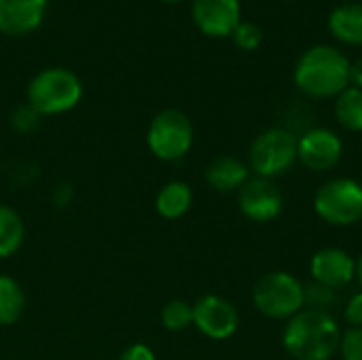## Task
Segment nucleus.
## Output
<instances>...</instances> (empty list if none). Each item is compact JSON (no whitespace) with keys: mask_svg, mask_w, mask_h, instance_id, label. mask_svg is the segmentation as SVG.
<instances>
[{"mask_svg":"<svg viewBox=\"0 0 362 360\" xmlns=\"http://www.w3.org/2000/svg\"><path fill=\"white\" fill-rule=\"evenodd\" d=\"M339 327L329 312L301 310L282 335L286 352L297 360H331L339 350Z\"/></svg>","mask_w":362,"mask_h":360,"instance_id":"f257e3e1","label":"nucleus"},{"mask_svg":"<svg viewBox=\"0 0 362 360\" xmlns=\"http://www.w3.org/2000/svg\"><path fill=\"white\" fill-rule=\"evenodd\" d=\"M350 83V62L348 57L331 47L316 45L308 49L295 68V85L312 98L339 95Z\"/></svg>","mask_w":362,"mask_h":360,"instance_id":"f03ea898","label":"nucleus"},{"mask_svg":"<svg viewBox=\"0 0 362 360\" xmlns=\"http://www.w3.org/2000/svg\"><path fill=\"white\" fill-rule=\"evenodd\" d=\"M83 98L81 79L68 68H45L28 85V106L42 115H64Z\"/></svg>","mask_w":362,"mask_h":360,"instance_id":"7ed1b4c3","label":"nucleus"},{"mask_svg":"<svg viewBox=\"0 0 362 360\" xmlns=\"http://www.w3.org/2000/svg\"><path fill=\"white\" fill-rule=\"evenodd\" d=\"M146 146L161 161L182 159L193 146L191 119L176 108L157 112L146 129Z\"/></svg>","mask_w":362,"mask_h":360,"instance_id":"20e7f679","label":"nucleus"},{"mask_svg":"<svg viewBox=\"0 0 362 360\" xmlns=\"http://www.w3.org/2000/svg\"><path fill=\"white\" fill-rule=\"evenodd\" d=\"M252 301L267 318H293L303 310V284L288 272H272L257 282Z\"/></svg>","mask_w":362,"mask_h":360,"instance_id":"39448f33","label":"nucleus"},{"mask_svg":"<svg viewBox=\"0 0 362 360\" xmlns=\"http://www.w3.org/2000/svg\"><path fill=\"white\" fill-rule=\"evenodd\" d=\"M314 208L318 216L331 225H354L362 221V185L350 178L329 180L318 189Z\"/></svg>","mask_w":362,"mask_h":360,"instance_id":"423d86ee","label":"nucleus"},{"mask_svg":"<svg viewBox=\"0 0 362 360\" xmlns=\"http://www.w3.org/2000/svg\"><path fill=\"white\" fill-rule=\"evenodd\" d=\"M297 161V138L284 127H274L257 136L250 146V168L261 178L282 176Z\"/></svg>","mask_w":362,"mask_h":360,"instance_id":"0eeeda50","label":"nucleus"},{"mask_svg":"<svg viewBox=\"0 0 362 360\" xmlns=\"http://www.w3.org/2000/svg\"><path fill=\"white\" fill-rule=\"evenodd\" d=\"M193 325L202 335L214 342L229 339L240 325L238 310L221 295H204L193 306Z\"/></svg>","mask_w":362,"mask_h":360,"instance_id":"6e6552de","label":"nucleus"},{"mask_svg":"<svg viewBox=\"0 0 362 360\" xmlns=\"http://www.w3.org/2000/svg\"><path fill=\"white\" fill-rule=\"evenodd\" d=\"M344 144L337 134L325 127L308 129L297 140V157L301 163L314 172H327L335 168L341 159Z\"/></svg>","mask_w":362,"mask_h":360,"instance_id":"1a4fd4ad","label":"nucleus"},{"mask_svg":"<svg viewBox=\"0 0 362 360\" xmlns=\"http://www.w3.org/2000/svg\"><path fill=\"white\" fill-rule=\"evenodd\" d=\"M240 210L255 223L274 221L282 212V193L269 178H252L240 189Z\"/></svg>","mask_w":362,"mask_h":360,"instance_id":"9d476101","label":"nucleus"},{"mask_svg":"<svg viewBox=\"0 0 362 360\" xmlns=\"http://www.w3.org/2000/svg\"><path fill=\"white\" fill-rule=\"evenodd\" d=\"M193 21L208 36H229L242 21L240 0H193Z\"/></svg>","mask_w":362,"mask_h":360,"instance_id":"9b49d317","label":"nucleus"},{"mask_svg":"<svg viewBox=\"0 0 362 360\" xmlns=\"http://www.w3.org/2000/svg\"><path fill=\"white\" fill-rule=\"evenodd\" d=\"M310 272L314 282L339 291L356 278V261L341 248H322L312 257Z\"/></svg>","mask_w":362,"mask_h":360,"instance_id":"f8f14e48","label":"nucleus"},{"mask_svg":"<svg viewBox=\"0 0 362 360\" xmlns=\"http://www.w3.org/2000/svg\"><path fill=\"white\" fill-rule=\"evenodd\" d=\"M47 0H0V32L23 36L34 32L45 17Z\"/></svg>","mask_w":362,"mask_h":360,"instance_id":"ddd939ff","label":"nucleus"},{"mask_svg":"<svg viewBox=\"0 0 362 360\" xmlns=\"http://www.w3.org/2000/svg\"><path fill=\"white\" fill-rule=\"evenodd\" d=\"M206 180L212 189H216L221 193L240 191L248 180V166L231 155L216 157L206 168Z\"/></svg>","mask_w":362,"mask_h":360,"instance_id":"4468645a","label":"nucleus"},{"mask_svg":"<svg viewBox=\"0 0 362 360\" xmlns=\"http://www.w3.org/2000/svg\"><path fill=\"white\" fill-rule=\"evenodd\" d=\"M193 204V191L187 182L182 180H172L163 185L155 197V210L161 219L176 221L189 212Z\"/></svg>","mask_w":362,"mask_h":360,"instance_id":"2eb2a0df","label":"nucleus"},{"mask_svg":"<svg viewBox=\"0 0 362 360\" xmlns=\"http://www.w3.org/2000/svg\"><path fill=\"white\" fill-rule=\"evenodd\" d=\"M331 34L348 45H362V4L346 2L339 4L329 17Z\"/></svg>","mask_w":362,"mask_h":360,"instance_id":"dca6fc26","label":"nucleus"},{"mask_svg":"<svg viewBox=\"0 0 362 360\" xmlns=\"http://www.w3.org/2000/svg\"><path fill=\"white\" fill-rule=\"evenodd\" d=\"M25 310V293L21 284L6 276L0 274V327H11L15 325Z\"/></svg>","mask_w":362,"mask_h":360,"instance_id":"f3484780","label":"nucleus"},{"mask_svg":"<svg viewBox=\"0 0 362 360\" xmlns=\"http://www.w3.org/2000/svg\"><path fill=\"white\" fill-rule=\"evenodd\" d=\"M25 238V227L19 212L6 204H0V259L13 257Z\"/></svg>","mask_w":362,"mask_h":360,"instance_id":"a211bd4d","label":"nucleus"},{"mask_svg":"<svg viewBox=\"0 0 362 360\" xmlns=\"http://www.w3.org/2000/svg\"><path fill=\"white\" fill-rule=\"evenodd\" d=\"M335 117H337V121L346 129L362 132V89H358V87H346L337 95Z\"/></svg>","mask_w":362,"mask_h":360,"instance_id":"6ab92c4d","label":"nucleus"},{"mask_svg":"<svg viewBox=\"0 0 362 360\" xmlns=\"http://www.w3.org/2000/svg\"><path fill=\"white\" fill-rule=\"evenodd\" d=\"M161 325L174 333L189 329L193 325V306L182 299L168 301L161 310Z\"/></svg>","mask_w":362,"mask_h":360,"instance_id":"aec40b11","label":"nucleus"},{"mask_svg":"<svg viewBox=\"0 0 362 360\" xmlns=\"http://www.w3.org/2000/svg\"><path fill=\"white\" fill-rule=\"evenodd\" d=\"M337 303V291L329 289L325 284H310L303 286V308L314 310V312H329L331 306Z\"/></svg>","mask_w":362,"mask_h":360,"instance_id":"412c9836","label":"nucleus"},{"mask_svg":"<svg viewBox=\"0 0 362 360\" xmlns=\"http://www.w3.org/2000/svg\"><path fill=\"white\" fill-rule=\"evenodd\" d=\"M231 36H233L235 45L246 51H255L263 40V32L255 21H240Z\"/></svg>","mask_w":362,"mask_h":360,"instance_id":"4be33fe9","label":"nucleus"},{"mask_svg":"<svg viewBox=\"0 0 362 360\" xmlns=\"http://www.w3.org/2000/svg\"><path fill=\"white\" fill-rule=\"evenodd\" d=\"M344 360H362V327H350L339 339Z\"/></svg>","mask_w":362,"mask_h":360,"instance_id":"5701e85b","label":"nucleus"},{"mask_svg":"<svg viewBox=\"0 0 362 360\" xmlns=\"http://www.w3.org/2000/svg\"><path fill=\"white\" fill-rule=\"evenodd\" d=\"M38 112L34 110V108H30L28 104L25 106H21V108H17L15 112H13V125L19 129V132H28V129H32L34 125H36V121H38Z\"/></svg>","mask_w":362,"mask_h":360,"instance_id":"b1692460","label":"nucleus"},{"mask_svg":"<svg viewBox=\"0 0 362 360\" xmlns=\"http://www.w3.org/2000/svg\"><path fill=\"white\" fill-rule=\"evenodd\" d=\"M119 360H157V354L153 352V348L151 346H146V344H132V346H127L123 352H121V356Z\"/></svg>","mask_w":362,"mask_h":360,"instance_id":"393cba45","label":"nucleus"},{"mask_svg":"<svg viewBox=\"0 0 362 360\" xmlns=\"http://www.w3.org/2000/svg\"><path fill=\"white\" fill-rule=\"evenodd\" d=\"M346 320L352 327H362V293H356L346 308Z\"/></svg>","mask_w":362,"mask_h":360,"instance_id":"a878e982","label":"nucleus"},{"mask_svg":"<svg viewBox=\"0 0 362 360\" xmlns=\"http://www.w3.org/2000/svg\"><path fill=\"white\" fill-rule=\"evenodd\" d=\"M350 83H354V87L362 89V57L354 64H350Z\"/></svg>","mask_w":362,"mask_h":360,"instance_id":"bb28decb","label":"nucleus"},{"mask_svg":"<svg viewBox=\"0 0 362 360\" xmlns=\"http://www.w3.org/2000/svg\"><path fill=\"white\" fill-rule=\"evenodd\" d=\"M356 280L361 282V286H362V255H361V259L356 261Z\"/></svg>","mask_w":362,"mask_h":360,"instance_id":"cd10ccee","label":"nucleus"},{"mask_svg":"<svg viewBox=\"0 0 362 360\" xmlns=\"http://www.w3.org/2000/svg\"><path fill=\"white\" fill-rule=\"evenodd\" d=\"M163 2H180V0H163Z\"/></svg>","mask_w":362,"mask_h":360,"instance_id":"c85d7f7f","label":"nucleus"}]
</instances>
